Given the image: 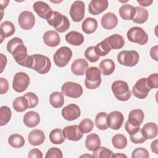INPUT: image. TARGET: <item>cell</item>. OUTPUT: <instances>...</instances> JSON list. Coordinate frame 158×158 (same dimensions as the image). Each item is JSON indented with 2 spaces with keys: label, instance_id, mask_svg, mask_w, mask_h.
<instances>
[{
  "label": "cell",
  "instance_id": "1",
  "mask_svg": "<svg viewBox=\"0 0 158 158\" xmlns=\"http://www.w3.org/2000/svg\"><path fill=\"white\" fill-rule=\"evenodd\" d=\"M25 67L31 69L40 74H46L50 70L51 63L47 56L36 54L28 56Z\"/></svg>",
  "mask_w": 158,
  "mask_h": 158
},
{
  "label": "cell",
  "instance_id": "2",
  "mask_svg": "<svg viewBox=\"0 0 158 158\" xmlns=\"http://www.w3.org/2000/svg\"><path fill=\"white\" fill-rule=\"evenodd\" d=\"M48 24L59 33L66 31L70 27L68 18L57 11H52L49 17L46 20Z\"/></svg>",
  "mask_w": 158,
  "mask_h": 158
},
{
  "label": "cell",
  "instance_id": "3",
  "mask_svg": "<svg viewBox=\"0 0 158 158\" xmlns=\"http://www.w3.org/2000/svg\"><path fill=\"white\" fill-rule=\"evenodd\" d=\"M101 71L96 67H89L85 73V85L89 89L98 88L101 83Z\"/></svg>",
  "mask_w": 158,
  "mask_h": 158
},
{
  "label": "cell",
  "instance_id": "4",
  "mask_svg": "<svg viewBox=\"0 0 158 158\" xmlns=\"http://www.w3.org/2000/svg\"><path fill=\"white\" fill-rule=\"evenodd\" d=\"M112 91L115 97L119 101H127L131 95L127 83L123 80H116L111 86Z\"/></svg>",
  "mask_w": 158,
  "mask_h": 158
},
{
  "label": "cell",
  "instance_id": "5",
  "mask_svg": "<svg viewBox=\"0 0 158 158\" xmlns=\"http://www.w3.org/2000/svg\"><path fill=\"white\" fill-rule=\"evenodd\" d=\"M117 58L120 64L127 67H133L138 63L139 56L136 51L125 50L120 52Z\"/></svg>",
  "mask_w": 158,
  "mask_h": 158
},
{
  "label": "cell",
  "instance_id": "6",
  "mask_svg": "<svg viewBox=\"0 0 158 158\" xmlns=\"http://www.w3.org/2000/svg\"><path fill=\"white\" fill-rule=\"evenodd\" d=\"M127 36L130 41L139 45H144L148 41V34L139 27H133L130 28L127 33Z\"/></svg>",
  "mask_w": 158,
  "mask_h": 158
},
{
  "label": "cell",
  "instance_id": "7",
  "mask_svg": "<svg viewBox=\"0 0 158 158\" xmlns=\"http://www.w3.org/2000/svg\"><path fill=\"white\" fill-rule=\"evenodd\" d=\"M72 57V50L67 46H62L58 49L53 56L54 64L59 67H64L70 62Z\"/></svg>",
  "mask_w": 158,
  "mask_h": 158
},
{
  "label": "cell",
  "instance_id": "8",
  "mask_svg": "<svg viewBox=\"0 0 158 158\" xmlns=\"http://www.w3.org/2000/svg\"><path fill=\"white\" fill-rule=\"evenodd\" d=\"M61 93L63 95L72 98H78L83 94L82 86L75 82L67 81L63 84L61 88Z\"/></svg>",
  "mask_w": 158,
  "mask_h": 158
},
{
  "label": "cell",
  "instance_id": "9",
  "mask_svg": "<svg viewBox=\"0 0 158 158\" xmlns=\"http://www.w3.org/2000/svg\"><path fill=\"white\" fill-rule=\"evenodd\" d=\"M30 82V78L26 73L17 72L14 76L12 88L16 92L22 93L27 89Z\"/></svg>",
  "mask_w": 158,
  "mask_h": 158
},
{
  "label": "cell",
  "instance_id": "10",
  "mask_svg": "<svg viewBox=\"0 0 158 158\" xmlns=\"http://www.w3.org/2000/svg\"><path fill=\"white\" fill-rule=\"evenodd\" d=\"M151 89V88L148 85L147 78H141L135 83L132 89V93L136 98L143 99L148 96Z\"/></svg>",
  "mask_w": 158,
  "mask_h": 158
},
{
  "label": "cell",
  "instance_id": "11",
  "mask_svg": "<svg viewBox=\"0 0 158 158\" xmlns=\"http://www.w3.org/2000/svg\"><path fill=\"white\" fill-rule=\"evenodd\" d=\"M69 14L73 22H81L85 17V4L81 1H75L71 5Z\"/></svg>",
  "mask_w": 158,
  "mask_h": 158
},
{
  "label": "cell",
  "instance_id": "12",
  "mask_svg": "<svg viewBox=\"0 0 158 158\" xmlns=\"http://www.w3.org/2000/svg\"><path fill=\"white\" fill-rule=\"evenodd\" d=\"M18 23L23 30H30L34 27L35 23V15L30 11L24 10L19 15Z\"/></svg>",
  "mask_w": 158,
  "mask_h": 158
},
{
  "label": "cell",
  "instance_id": "13",
  "mask_svg": "<svg viewBox=\"0 0 158 158\" xmlns=\"http://www.w3.org/2000/svg\"><path fill=\"white\" fill-rule=\"evenodd\" d=\"M124 117L122 112L114 110L111 112L107 117V123L110 128L117 130L121 128L123 123Z\"/></svg>",
  "mask_w": 158,
  "mask_h": 158
},
{
  "label": "cell",
  "instance_id": "14",
  "mask_svg": "<svg viewBox=\"0 0 158 158\" xmlns=\"http://www.w3.org/2000/svg\"><path fill=\"white\" fill-rule=\"evenodd\" d=\"M80 109L75 104H70L62 109V116L68 121H73L80 117Z\"/></svg>",
  "mask_w": 158,
  "mask_h": 158
},
{
  "label": "cell",
  "instance_id": "15",
  "mask_svg": "<svg viewBox=\"0 0 158 158\" xmlns=\"http://www.w3.org/2000/svg\"><path fill=\"white\" fill-rule=\"evenodd\" d=\"M12 55L18 64L25 67L28 55L27 54V48L23 44L17 46L13 51Z\"/></svg>",
  "mask_w": 158,
  "mask_h": 158
},
{
  "label": "cell",
  "instance_id": "16",
  "mask_svg": "<svg viewBox=\"0 0 158 158\" xmlns=\"http://www.w3.org/2000/svg\"><path fill=\"white\" fill-rule=\"evenodd\" d=\"M63 133L66 139L70 141H77L80 140L83 133L80 131L79 127L77 125H69L64 128Z\"/></svg>",
  "mask_w": 158,
  "mask_h": 158
},
{
  "label": "cell",
  "instance_id": "17",
  "mask_svg": "<svg viewBox=\"0 0 158 158\" xmlns=\"http://www.w3.org/2000/svg\"><path fill=\"white\" fill-rule=\"evenodd\" d=\"M33 8L39 17L46 20L49 17L52 12L49 5L41 1L35 2L33 5Z\"/></svg>",
  "mask_w": 158,
  "mask_h": 158
},
{
  "label": "cell",
  "instance_id": "18",
  "mask_svg": "<svg viewBox=\"0 0 158 158\" xmlns=\"http://www.w3.org/2000/svg\"><path fill=\"white\" fill-rule=\"evenodd\" d=\"M108 7L107 0H91L88 5V11L92 15H99Z\"/></svg>",
  "mask_w": 158,
  "mask_h": 158
},
{
  "label": "cell",
  "instance_id": "19",
  "mask_svg": "<svg viewBox=\"0 0 158 158\" xmlns=\"http://www.w3.org/2000/svg\"><path fill=\"white\" fill-rule=\"evenodd\" d=\"M43 40L44 43L49 47H56L60 43L59 35L54 30L46 31L43 36Z\"/></svg>",
  "mask_w": 158,
  "mask_h": 158
},
{
  "label": "cell",
  "instance_id": "20",
  "mask_svg": "<svg viewBox=\"0 0 158 158\" xmlns=\"http://www.w3.org/2000/svg\"><path fill=\"white\" fill-rule=\"evenodd\" d=\"M88 67V63L86 59L83 58L75 60L71 65L72 72L78 76L83 75Z\"/></svg>",
  "mask_w": 158,
  "mask_h": 158
},
{
  "label": "cell",
  "instance_id": "21",
  "mask_svg": "<svg viewBox=\"0 0 158 158\" xmlns=\"http://www.w3.org/2000/svg\"><path fill=\"white\" fill-rule=\"evenodd\" d=\"M28 140L29 143L32 146H40L44 143L45 140V135L42 130L34 129L28 134Z\"/></svg>",
  "mask_w": 158,
  "mask_h": 158
},
{
  "label": "cell",
  "instance_id": "22",
  "mask_svg": "<svg viewBox=\"0 0 158 158\" xmlns=\"http://www.w3.org/2000/svg\"><path fill=\"white\" fill-rule=\"evenodd\" d=\"M102 27L106 30L114 28L118 23V19L116 15L112 12L105 14L101 19Z\"/></svg>",
  "mask_w": 158,
  "mask_h": 158
},
{
  "label": "cell",
  "instance_id": "23",
  "mask_svg": "<svg viewBox=\"0 0 158 158\" xmlns=\"http://www.w3.org/2000/svg\"><path fill=\"white\" fill-rule=\"evenodd\" d=\"M23 122L27 127L34 128L40 123V116L36 112L33 110L28 111L23 115Z\"/></svg>",
  "mask_w": 158,
  "mask_h": 158
},
{
  "label": "cell",
  "instance_id": "24",
  "mask_svg": "<svg viewBox=\"0 0 158 158\" xmlns=\"http://www.w3.org/2000/svg\"><path fill=\"white\" fill-rule=\"evenodd\" d=\"M144 118V114L141 109L131 110L128 114V122L130 124L135 127H139L143 123Z\"/></svg>",
  "mask_w": 158,
  "mask_h": 158
},
{
  "label": "cell",
  "instance_id": "25",
  "mask_svg": "<svg viewBox=\"0 0 158 158\" xmlns=\"http://www.w3.org/2000/svg\"><path fill=\"white\" fill-rule=\"evenodd\" d=\"M141 133L146 139H151L156 138L157 135V125L154 122H148L143 125L141 129Z\"/></svg>",
  "mask_w": 158,
  "mask_h": 158
},
{
  "label": "cell",
  "instance_id": "26",
  "mask_svg": "<svg viewBox=\"0 0 158 158\" xmlns=\"http://www.w3.org/2000/svg\"><path fill=\"white\" fill-rule=\"evenodd\" d=\"M15 31V28L13 23L10 21H4L1 23L0 25V36H1V43H2L3 40L12 35Z\"/></svg>",
  "mask_w": 158,
  "mask_h": 158
},
{
  "label": "cell",
  "instance_id": "27",
  "mask_svg": "<svg viewBox=\"0 0 158 158\" xmlns=\"http://www.w3.org/2000/svg\"><path fill=\"white\" fill-rule=\"evenodd\" d=\"M104 40L108 43L111 49H121L125 44L123 37L118 34L112 35L105 38Z\"/></svg>",
  "mask_w": 158,
  "mask_h": 158
},
{
  "label": "cell",
  "instance_id": "28",
  "mask_svg": "<svg viewBox=\"0 0 158 158\" xmlns=\"http://www.w3.org/2000/svg\"><path fill=\"white\" fill-rule=\"evenodd\" d=\"M65 38L68 43L76 46L81 45L84 42L83 35L77 31H70L65 35Z\"/></svg>",
  "mask_w": 158,
  "mask_h": 158
},
{
  "label": "cell",
  "instance_id": "29",
  "mask_svg": "<svg viewBox=\"0 0 158 158\" xmlns=\"http://www.w3.org/2000/svg\"><path fill=\"white\" fill-rule=\"evenodd\" d=\"M85 146L90 151H93L101 146V139L98 135L96 133L89 134L85 139Z\"/></svg>",
  "mask_w": 158,
  "mask_h": 158
},
{
  "label": "cell",
  "instance_id": "30",
  "mask_svg": "<svg viewBox=\"0 0 158 158\" xmlns=\"http://www.w3.org/2000/svg\"><path fill=\"white\" fill-rule=\"evenodd\" d=\"M135 7H133L130 4L122 5L118 10L119 15H120L121 18L126 20H132L135 14Z\"/></svg>",
  "mask_w": 158,
  "mask_h": 158
},
{
  "label": "cell",
  "instance_id": "31",
  "mask_svg": "<svg viewBox=\"0 0 158 158\" xmlns=\"http://www.w3.org/2000/svg\"><path fill=\"white\" fill-rule=\"evenodd\" d=\"M115 68L114 62L110 59H106L102 60L99 64V70L102 75H110L112 74Z\"/></svg>",
  "mask_w": 158,
  "mask_h": 158
},
{
  "label": "cell",
  "instance_id": "32",
  "mask_svg": "<svg viewBox=\"0 0 158 158\" xmlns=\"http://www.w3.org/2000/svg\"><path fill=\"white\" fill-rule=\"evenodd\" d=\"M135 14L132 19L133 22L135 23L142 24L146 22L149 17L148 11L144 7L137 6L135 7Z\"/></svg>",
  "mask_w": 158,
  "mask_h": 158
},
{
  "label": "cell",
  "instance_id": "33",
  "mask_svg": "<svg viewBox=\"0 0 158 158\" xmlns=\"http://www.w3.org/2000/svg\"><path fill=\"white\" fill-rule=\"evenodd\" d=\"M98 28L97 20L92 17L86 18L81 24L82 30L86 34H91L94 33Z\"/></svg>",
  "mask_w": 158,
  "mask_h": 158
},
{
  "label": "cell",
  "instance_id": "34",
  "mask_svg": "<svg viewBox=\"0 0 158 158\" xmlns=\"http://www.w3.org/2000/svg\"><path fill=\"white\" fill-rule=\"evenodd\" d=\"M49 140L52 144H60L63 143L65 139L63 130L60 128L53 129L49 133Z\"/></svg>",
  "mask_w": 158,
  "mask_h": 158
},
{
  "label": "cell",
  "instance_id": "35",
  "mask_svg": "<svg viewBox=\"0 0 158 158\" xmlns=\"http://www.w3.org/2000/svg\"><path fill=\"white\" fill-rule=\"evenodd\" d=\"M49 103L54 108H60L64 104V98L62 93L55 91L49 96Z\"/></svg>",
  "mask_w": 158,
  "mask_h": 158
},
{
  "label": "cell",
  "instance_id": "36",
  "mask_svg": "<svg viewBox=\"0 0 158 158\" xmlns=\"http://www.w3.org/2000/svg\"><path fill=\"white\" fill-rule=\"evenodd\" d=\"M12 106L15 111L22 112L28 108V103L24 96H20L13 101Z\"/></svg>",
  "mask_w": 158,
  "mask_h": 158
},
{
  "label": "cell",
  "instance_id": "37",
  "mask_svg": "<svg viewBox=\"0 0 158 158\" xmlns=\"http://www.w3.org/2000/svg\"><path fill=\"white\" fill-rule=\"evenodd\" d=\"M107 113L104 112H99L97 114L95 117L94 124L99 130H106L108 128V125L107 123Z\"/></svg>",
  "mask_w": 158,
  "mask_h": 158
},
{
  "label": "cell",
  "instance_id": "38",
  "mask_svg": "<svg viewBox=\"0 0 158 158\" xmlns=\"http://www.w3.org/2000/svg\"><path fill=\"white\" fill-rule=\"evenodd\" d=\"M8 143L12 148H20L24 146L25 139L22 135L15 133L9 136L8 138Z\"/></svg>",
  "mask_w": 158,
  "mask_h": 158
},
{
  "label": "cell",
  "instance_id": "39",
  "mask_svg": "<svg viewBox=\"0 0 158 158\" xmlns=\"http://www.w3.org/2000/svg\"><path fill=\"white\" fill-rule=\"evenodd\" d=\"M112 143L115 148L122 149L127 145V139L123 134H116L112 138Z\"/></svg>",
  "mask_w": 158,
  "mask_h": 158
},
{
  "label": "cell",
  "instance_id": "40",
  "mask_svg": "<svg viewBox=\"0 0 158 158\" xmlns=\"http://www.w3.org/2000/svg\"><path fill=\"white\" fill-rule=\"evenodd\" d=\"M12 112L8 106H3L0 108V125H6L11 118Z\"/></svg>",
  "mask_w": 158,
  "mask_h": 158
},
{
  "label": "cell",
  "instance_id": "41",
  "mask_svg": "<svg viewBox=\"0 0 158 158\" xmlns=\"http://www.w3.org/2000/svg\"><path fill=\"white\" fill-rule=\"evenodd\" d=\"M94 50L96 54L101 57L106 56L110 51L111 48H110L108 43L104 40L101 42L97 44L96 46H94Z\"/></svg>",
  "mask_w": 158,
  "mask_h": 158
},
{
  "label": "cell",
  "instance_id": "42",
  "mask_svg": "<svg viewBox=\"0 0 158 158\" xmlns=\"http://www.w3.org/2000/svg\"><path fill=\"white\" fill-rule=\"evenodd\" d=\"M93 156L96 158H110L112 157L113 152L111 150L106 147L99 146L94 150Z\"/></svg>",
  "mask_w": 158,
  "mask_h": 158
},
{
  "label": "cell",
  "instance_id": "43",
  "mask_svg": "<svg viewBox=\"0 0 158 158\" xmlns=\"http://www.w3.org/2000/svg\"><path fill=\"white\" fill-rule=\"evenodd\" d=\"M78 127L80 131L83 133H88L92 131L94 127V123L91 119L86 118H84L80 122Z\"/></svg>",
  "mask_w": 158,
  "mask_h": 158
},
{
  "label": "cell",
  "instance_id": "44",
  "mask_svg": "<svg viewBox=\"0 0 158 158\" xmlns=\"http://www.w3.org/2000/svg\"><path fill=\"white\" fill-rule=\"evenodd\" d=\"M85 57L89 62L91 63L97 62L100 58V57L95 52L94 46H89L86 48L85 51Z\"/></svg>",
  "mask_w": 158,
  "mask_h": 158
},
{
  "label": "cell",
  "instance_id": "45",
  "mask_svg": "<svg viewBox=\"0 0 158 158\" xmlns=\"http://www.w3.org/2000/svg\"><path fill=\"white\" fill-rule=\"evenodd\" d=\"M24 96L28 103V108L31 109L35 107L38 104V98L37 95L31 92H28L23 95Z\"/></svg>",
  "mask_w": 158,
  "mask_h": 158
},
{
  "label": "cell",
  "instance_id": "46",
  "mask_svg": "<svg viewBox=\"0 0 158 158\" xmlns=\"http://www.w3.org/2000/svg\"><path fill=\"white\" fill-rule=\"evenodd\" d=\"M23 44V40L19 37H14L10 40L7 44V50L9 53L12 54L15 48L20 44Z\"/></svg>",
  "mask_w": 158,
  "mask_h": 158
},
{
  "label": "cell",
  "instance_id": "47",
  "mask_svg": "<svg viewBox=\"0 0 158 158\" xmlns=\"http://www.w3.org/2000/svg\"><path fill=\"white\" fill-rule=\"evenodd\" d=\"M149 157L148 151L144 148H138L133 150L131 154L132 158H148Z\"/></svg>",
  "mask_w": 158,
  "mask_h": 158
},
{
  "label": "cell",
  "instance_id": "48",
  "mask_svg": "<svg viewBox=\"0 0 158 158\" xmlns=\"http://www.w3.org/2000/svg\"><path fill=\"white\" fill-rule=\"evenodd\" d=\"M63 154L61 150L57 148H50L45 156L46 158H62Z\"/></svg>",
  "mask_w": 158,
  "mask_h": 158
},
{
  "label": "cell",
  "instance_id": "49",
  "mask_svg": "<svg viewBox=\"0 0 158 158\" xmlns=\"http://www.w3.org/2000/svg\"><path fill=\"white\" fill-rule=\"evenodd\" d=\"M130 141L135 144L143 143L146 140V139L143 136V135L141 133V128L136 134L133 135H130Z\"/></svg>",
  "mask_w": 158,
  "mask_h": 158
},
{
  "label": "cell",
  "instance_id": "50",
  "mask_svg": "<svg viewBox=\"0 0 158 158\" xmlns=\"http://www.w3.org/2000/svg\"><path fill=\"white\" fill-rule=\"evenodd\" d=\"M147 81L151 89L158 88V75L157 73L151 74L147 78Z\"/></svg>",
  "mask_w": 158,
  "mask_h": 158
},
{
  "label": "cell",
  "instance_id": "51",
  "mask_svg": "<svg viewBox=\"0 0 158 158\" xmlns=\"http://www.w3.org/2000/svg\"><path fill=\"white\" fill-rule=\"evenodd\" d=\"M125 128L126 131L130 135H133L136 134L140 129L139 127L133 126L131 124H130L128 121H127L125 124Z\"/></svg>",
  "mask_w": 158,
  "mask_h": 158
},
{
  "label": "cell",
  "instance_id": "52",
  "mask_svg": "<svg viewBox=\"0 0 158 158\" xmlns=\"http://www.w3.org/2000/svg\"><path fill=\"white\" fill-rule=\"evenodd\" d=\"M9 89V82L8 81L3 78H0V94H3L6 93Z\"/></svg>",
  "mask_w": 158,
  "mask_h": 158
},
{
  "label": "cell",
  "instance_id": "53",
  "mask_svg": "<svg viewBox=\"0 0 158 158\" xmlns=\"http://www.w3.org/2000/svg\"><path fill=\"white\" fill-rule=\"evenodd\" d=\"M28 157L30 158H42L43 157V153L42 152L38 149H32L30 151Z\"/></svg>",
  "mask_w": 158,
  "mask_h": 158
},
{
  "label": "cell",
  "instance_id": "54",
  "mask_svg": "<svg viewBox=\"0 0 158 158\" xmlns=\"http://www.w3.org/2000/svg\"><path fill=\"white\" fill-rule=\"evenodd\" d=\"M150 56L152 59H154L156 61H158L157 58V54H158V46L156 45L151 48L149 51Z\"/></svg>",
  "mask_w": 158,
  "mask_h": 158
},
{
  "label": "cell",
  "instance_id": "55",
  "mask_svg": "<svg viewBox=\"0 0 158 158\" xmlns=\"http://www.w3.org/2000/svg\"><path fill=\"white\" fill-rule=\"evenodd\" d=\"M1 57V73H2L7 64V57L3 54H0Z\"/></svg>",
  "mask_w": 158,
  "mask_h": 158
},
{
  "label": "cell",
  "instance_id": "56",
  "mask_svg": "<svg viewBox=\"0 0 158 158\" xmlns=\"http://www.w3.org/2000/svg\"><path fill=\"white\" fill-rule=\"evenodd\" d=\"M157 144H158V140L156 139L154 140L151 144V151L156 154H158V147H157Z\"/></svg>",
  "mask_w": 158,
  "mask_h": 158
},
{
  "label": "cell",
  "instance_id": "57",
  "mask_svg": "<svg viewBox=\"0 0 158 158\" xmlns=\"http://www.w3.org/2000/svg\"><path fill=\"white\" fill-rule=\"evenodd\" d=\"M137 2L143 7H147L150 6L152 3V1L151 0H145V1H137Z\"/></svg>",
  "mask_w": 158,
  "mask_h": 158
},
{
  "label": "cell",
  "instance_id": "58",
  "mask_svg": "<svg viewBox=\"0 0 158 158\" xmlns=\"http://www.w3.org/2000/svg\"><path fill=\"white\" fill-rule=\"evenodd\" d=\"M9 3V1H6V0H2V1H0V6H1V10L2 12V17L3 15V10L4 8H6Z\"/></svg>",
  "mask_w": 158,
  "mask_h": 158
},
{
  "label": "cell",
  "instance_id": "59",
  "mask_svg": "<svg viewBox=\"0 0 158 158\" xmlns=\"http://www.w3.org/2000/svg\"><path fill=\"white\" fill-rule=\"evenodd\" d=\"M127 157V156L122 153H117L115 154H112L111 157Z\"/></svg>",
  "mask_w": 158,
  "mask_h": 158
}]
</instances>
